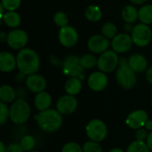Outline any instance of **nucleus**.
<instances>
[{"label": "nucleus", "mask_w": 152, "mask_h": 152, "mask_svg": "<svg viewBox=\"0 0 152 152\" xmlns=\"http://www.w3.org/2000/svg\"><path fill=\"white\" fill-rule=\"evenodd\" d=\"M17 69L27 76L35 74L40 68V58L36 51L31 48H24L16 54Z\"/></svg>", "instance_id": "1"}, {"label": "nucleus", "mask_w": 152, "mask_h": 152, "mask_svg": "<svg viewBox=\"0 0 152 152\" xmlns=\"http://www.w3.org/2000/svg\"><path fill=\"white\" fill-rule=\"evenodd\" d=\"M34 119L37 122L39 128L45 133H55L62 126V115L54 109H48L40 111L34 116Z\"/></svg>", "instance_id": "2"}, {"label": "nucleus", "mask_w": 152, "mask_h": 152, "mask_svg": "<svg viewBox=\"0 0 152 152\" xmlns=\"http://www.w3.org/2000/svg\"><path fill=\"white\" fill-rule=\"evenodd\" d=\"M116 81L118 85L125 90H132L137 83L136 73L128 65V59L121 57L116 70Z\"/></svg>", "instance_id": "3"}, {"label": "nucleus", "mask_w": 152, "mask_h": 152, "mask_svg": "<svg viewBox=\"0 0 152 152\" xmlns=\"http://www.w3.org/2000/svg\"><path fill=\"white\" fill-rule=\"evenodd\" d=\"M30 114V106L25 100L17 99L10 106L9 118L15 125L20 126L25 124L29 119Z\"/></svg>", "instance_id": "4"}, {"label": "nucleus", "mask_w": 152, "mask_h": 152, "mask_svg": "<svg viewBox=\"0 0 152 152\" xmlns=\"http://www.w3.org/2000/svg\"><path fill=\"white\" fill-rule=\"evenodd\" d=\"M61 70L64 76L69 77H77L82 81L85 79V69L80 64V57L77 55H69L62 61Z\"/></svg>", "instance_id": "5"}, {"label": "nucleus", "mask_w": 152, "mask_h": 152, "mask_svg": "<svg viewBox=\"0 0 152 152\" xmlns=\"http://www.w3.org/2000/svg\"><path fill=\"white\" fill-rule=\"evenodd\" d=\"M86 134L90 141L102 142L108 135V127L102 120L94 118L87 123L86 126Z\"/></svg>", "instance_id": "6"}, {"label": "nucleus", "mask_w": 152, "mask_h": 152, "mask_svg": "<svg viewBox=\"0 0 152 152\" xmlns=\"http://www.w3.org/2000/svg\"><path fill=\"white\" fill-rule=\"evenodd\" d=\"M118 53L111 50H107L106 52L100 54L97 61V68L100 71L106 74L111 73L114 70H117L119 64Z\"/></svg>", "instance_id": "7"}, {"label": "nucleus", "mask_w": 152, "mask_h": 152, "mask_svg": "<svg viewBox=\"0 0 152 152\" xmlns=\"http://www.w3.org/2000/svg\"><path fill=\"white\" fill-rule=\"evenodd\" d=\"M131 37L134 45L138 47H146L151 42L152 29L150 28V25H146L142 22L136 23L134 26Z\"/></svg>", "instance_id": "8"}, {"label": "nucleus", "mask_w": 152, "mask_h": 152, "mask_svg": "<svg viewBox=\"0 0 152 152\" xmlns=\"http://www.w3.org/2000/svg\"><path fill=\"white\" fill-rule=\"evenodd\" d=\"M28 42V35L27 32L21 28H14L8 32V37L6 43L8 46L16 51H20L26 48V45Z\"/></svg>", "instance_id": "9"}, {"label": "nucleus", "mask_w": 152, "mask_h": 152, "mask_svg": "<svg viewBox=\"0 0 152 152\" xmlns=\"http://www.w3.org/2000/svg\"><path fill=\"white\" fill-rule=\"evenodd\" d=\"M60 44L65 48H72L78 43L79 35L77 30L70 25L61 28L58 32Z\"/></svg>", "instance_id": "10"}, {"label": "nucleus", "mask_w": 152, "mask_h": 152, "mask_svg": "<svg viewBox=\"0 0 152 152\" xmlns=\"http://www.w3.org/2000/svg\"><path fill=\"white\" fill-rule=\"evenodd\" d=\"M133 45L132 37L127 33H118L110 40V47L117 53H126L131 50Z\"/></svg>", "instance_id": "11"}, {"label": "nucleus", "mask_w": 152, "mask_h": 152, "mask_svg": "<svg viewBox=\"0 0 152 152\" xmlns=\"http://www.w3.org/2000/svg\"><path fill=\"white\" fill-rule=\"evenodd\" d=\"M78 106L77 99L69 94H65L61 96L56 102V110L62 116H69L73 114Z\"/></svg>", "instance_id": "12"}, {"label": "nucleus", "mask_w": 152, "mask_h": 152, "mask_svg": "<svg viewBox=\"0 0 152 152\" xmlns=\"http://www.w3.org/2000/svg\"><path fill=\"white\" fill-rule=\"evenodd\" d=\"M110 41L102 34H95L89 37L87 40V48L94 54H102L109 50Z\"/></svg>", "instance_id": "13"}, {"label": "nucleus", "mask_w": 152, "mask_h": 152, "mask_svg": "<svg viewBox=\"0 0 152 152\" xmlns=\"http://www.w3.org/2000/svg\"><path fill=\"white\" fill-rule=\"evenodd\" d=\"M149 120L148 113L144 110H136L132 111L126 118V126L134 130H137L145 126V124Z\"/></svg>", "instance_id": "14"}, {"label": "nucleus", "mask_w": 152, "mask_h": 152, "mask_svg": "<svg viewBox=\"0 0 152 152\" xmlns=\"http://www.w3.org/2000/svg\"><path fill=\"white\" fill-rule=\"evenodd\" d=\"M109 83V78L107 74L100 70L91 73L87 78L88 87L94 92H102L103 91Z\"/></svg>", "instance_id": "15"}, {"label": "nucleus", "mask_w": 152, "mask_h": 152, "mask_svg": "<svg viewBox=\"0 0 152 152\" xmlns=\"http://www.w3.org/2000/svg\"><path fill=\"white\" fill-rule=\"evenodd\" d=\"M25 85L27 89H28L30 92L38 94L41 92H44L46 88L47 82L45 77H43L40 74L35 73L32 75H29L27 77V79L25 81Z\"/></svg>", "instance_id": "16"}, {"label": "nucleus", "mask_w": 152, "mask_h": 152, "mask_svg": "<svg viewBox=\"0 0 152 152\" xmlns=\"http://www.w3.org/2000/svg\"><path fill=\"white\" fill-rule=\"evenodd\" d=\"M128 65L136 74L142 73L148 69V60L142 53H135L129 56Z\"/></svg>", "instance_id": "17"}, {"label": "nucleus", "mask_w": 152, "mask_h": 152, "mask_svg": "<svg viewBox=\"0 0 152 152\" xmlns=\"http://www.w3.org/2000/svg\"><path fill=\"white\" fill-rule=\"evenodd\" d=\"M16 68V56L10 52H2L0 53V70L4 73H10Z\"/></svg>", "instance_id": "18"}, {"label": "nucleus", "mask_w": 152, "mask_h": 152, "mask_svg": "<svg viewBox=\"0 0 152 152\" xmlns=\"http://www.w3.org/2000/svg\"><path fill=\"white\" fill-rule=\"evenodd\" d=\"M53 102V98L51 94L45 91L36 94L34 98V106L40 112L50 109Z\"/></svg>", "instance_id": "19"}, {"label": "nucleus", "mask_w": 152, "mask_h": 152, "mask_svg": "<svg viewBox=\"0 0 152 152\" xmlns=\"http://www.w3.org/2000/svg\"><path fill=\"white\" fill-rule=\"evenodd\" d=\"M1 22L12 29L18 28L21 24V17L16 11L6 12L1 18Z\"/></svg>", "instance_id": "20"}, {"label": "nucleus", "mask_w": 152, "mask_h": 152, "mask_svg": "<svg viewBox=\"0 0 152 152\" xmlns=\"http://www.w3.org/2000/svg\"><path fill=\"white\" fill-rule=\"evenodd\" d=\"M138 14L139 10L134 4H127L121 11V18L126 23L134 24L138 20Z\"/></svg>", "instance_id": "21"}, {"label": "nucleus", "mask_w": 152, "mask_h": 152, "mask_svg": "<svg viewBox=\"0 0 152 152\" xmlns=\"http://www.w3.org/2000/svg\"><path fill=\"white\" fill-rule=\"evenodd\" d=\"M82 88H83L82 80L77 77H69L64 85V89L66 94L73 96L77 95L81 92Z\"/></svg>", "instance_id": "22"}, {"label": "nucleus", "mask_w": 152, "mask_h": 152, "mask_svg": "<svg viewBox=\"0 0 152 152\" xmlns=\"http://www.w3.org/2000/svg\"><path fill=\"white\" fill-rule=\"evenodd\" d=\"M0 100L4 103H12L17 100L16 90L9 85H3L0 87Z\"/></svg>", "instance_id": "23"}, {"label": "nucleus", "mask_w": 152, "mask_h": 152, "mask_svg": "<svg viewBox=\"0 0 152 152\" xmlns=\"http://www.w3.org/2000/svg\"><path fill=\"white\" fill-rule=\"evenodd\" d=\"M85 16L90 22H98L102 18V11L97 4H90L85 10Z\"/></svg>", "instance_id": "24"}, {"label": "nucleus", "mask_w": 152, "mask_h": 152, "mask_svg": "<svg viewBox=\"0 0 152 152\" xmlns=\"http://www.w3.org/2000/svg\"><path fill=\"white\" fill-rule=\"evenodd\" d=\"M138 20L140 22L151 25L152 24V4H143L139 9V14H138Z\"/></svg>", "instance_id": "25"}, {"label": "nucleus", "mask_w": 152, "mask_h": 152, "mask_svg": "<svg viewBox=\"0 0 152 152\" xmlns=\"http://www.w3.org/2000/svg\"><path fill=\"white\" fill-rule=\"evenodd\" d=\"M97 61L98 58H96L94 53H86L80 57V64L85 70L97 67Z\"/></svg>", "instance_id": "26"}, {"label": "nucleus", "mask_w": 152, "mask_h": 152, "mask_svg": "<svg viewBox=\"0 0 152 152\" xmlns=\"http://www.w3.org/2000/svg\"><path fill=\"white\" fill-rule=\"evenodd\" d=\"M102 35L104 36L105 37H107L108 39L111 40L113 39L118 34V28L116 26V24H114L111 21H107L105 22L102 26V29H101Z\"/></svg>", "instance_id": "27"}, {"label": "nucleus", "mask_w": 152, "mask_h": 152, "mask_svg": "<svg viewBox=\"0 0 152 152\" xmlns=\"http://www.w3.org/2000/svg\"><path fill=\"white\" fill-rule=\"evenodd\" d=\"M19 143L25 152L32 151L36 147V139L30 134H25L20 138Z\"/></svg>", "instance_id": "28"}, {"label": "nucleus", "mask_w": 152, "mask_h": 152, "mask_svg": "<svg viewBox=\"0 0 152 152\" xmlns=\"http://www.w3.org/2000/svg\"><path fill=\"white\" fill-rule=\"evenodd\" d=\"M126 152H151V151L145 142L135 140L128 145Z\"/></svg>", "instance_id": "29"}, {"label": "nucleus", "mask_w": 152, "mask_h": 152, "mask_svg": "<svg viewBox=\"0 0 152 152\" xmlns=\"http://www.w3.org/2000/svg\"><path fill=\"white\" fill-rule=\"evenodd\" d=\"M53 22L58 28H63L69 25V17L66 12L58 11L53 15Z\"/></svg>", "instance_id": "30"}, {"label": "nucleus", "mask_w": 152, "mask_h": 152, "mask_svg": "<svg viewBox=\"0 0 152 152\" xmlns=\"http://www.w3.org/2000/svg\"><path fill=\"white\" fill-rule=\"evenodd\" d=\"M0 4L6 12H13L19 9L21 4V0H1Z\"/></svg>", "instance_id": "31"}, {"label": "nucleus", "mask_w": 152, "mask_h": 152, "mask_svg": "<svg viewBox=\"0 0 152 152\" xmlns=\"http://www.w3.org/2000/svg\"><path fill=\"white\" fill-rule=\"evenodd\" d=\"M82 148L84 152H102V148L100 145V142H96L90 140L88 142H86L83 144Z\"/></svg>", "instance_id": "32"}, {"label": "nucleus", "mask_w": 152, "mask_h": 152, "mask_svg": "<svg viewBox=\"0 0 152 152\" xmlns=\"http://www.w3.org/2000/svg\"><path fill=\"white\" fill-rule=\"evenodd\" d=\"M10 108L7 106V103L3 102H0V125L3 126L9 118Z\"/></svg>", "instance_id": "33"}, {"label": "nucleus", "mask_w": 152, "mask_h": 152, "mask_svg": "<svg viewBox=\"0 0 152 152\" xmlns=\"http://www.w3.org/2000/svg\"><path fill=\"white\" fill-rule=\"evenodd\" d=\"M61 152H84L83 148L75 142H69L63 145Z\"/></svg>", "instance_id": "34"}, {"label": "nucleus", "mask_w": 152, "mask_h": 152, "mask_svg": "<svg viewBox=\"0 0 152 152\" xmlns=\"http://www.w3.org/2000/svg\"><path fill=\"white\" fill-rule=\"evenodd\" d=\"M149 135V133L148 131L142 127V128H140V129H137L135 131V139L137 141H142V142H145L147 137Z\"/></svg>", "instance_id": "35"}, {"label": "nucleus", "mask_w": 152, "mask_h": 152, "mask_svg": "<svg viewBox=\"0 0 152 152\" xmlns=\"http://www.w3.org/2000/svg\"><path fill=\"white\" fill-rule=\"evenodd\" d=\"M6 152H25L23 149L21 148L20 143L17 142H12L10 143L7 148H6Z\"/></svg>", "instance_id": "36"}, {"label": "nucleus", "mask_w": 152, "mask_h": 152, "mask_svg": "<svg viewBox=\"0 0 152 152\" xmlns=\"http://www.w3.org/2000/svg\"><path fill=\"white\" fill-rule=\"evenodd\" d=\"M16 94H17V99L25 100V98L27 97V90L22 86H19L16 89Z\"/></svg>", "instance_id": "37"}, {"label": "nucleus", "mask_w": 152, "mask_h": 152, "mask_svg": "<svg viewBox=\"0 0 152 152\" xmlns=\"http://www.w3.org/2000/svg\"><path fill=\"white\" fill-rule=\"evenodd\" d=\"M49 61H50L51 64H53V65H54L56 67H61L62 66V61L54 55H50L49 56Z\"/></svg>", "instance_id": "38"}, {"label": "nucleus", "mask_w": 152, "mask_h": 152, "mask_svg": "<svg viewBox=\"0 0 152 152\" xmlns=\"http://www.w3.org/2000/svg\"><path fill=\"white\" fill-rule=\"evenodd\" d=\"M27 75H25L24 73H22V72H18L17 74H16V76H15V80L18 82V83H23V82H25L26 81V79H27Z\"/></svg>", "instance_id": "39"}, {"label": "nucleus", "mask_w": 152, "mask_h": 152, "mask_svg": "<svg viewBox=\"0 0 152 152\" xmlns=\"http://www.w3.org/2000/svg\"><path fill=\"white\" fill-rule=\"evenodd\" d=\"M134 25L132 24V23H126L125 22V24L123 26L124 30H125V33H127V34H130L131 35V33H132V31L134 29Z\"/></svg>", "instance_id": "40"}, {"label": "nucleus", "mask_w": 152, "mask_h": 152, "mask_svg": "<svg viewBox=\"0 0 152 152\" xmlns=\"http://www.w3.org/2000/svg\"><path fill=\"white\" fill-rule=\"evenodd\" d=\"M145 77H146V80L152 85V66L148 68V69L146 70V73H145Z\"/></svg>", "instance_id": "41"}, {"label": "nucleus", "mask_w": 152, "mask_h": 152, "mask_svg": "<svg viewBox=\"0 0 152 152\" xmlns=\"http://www.w3.org/2000/svg\"><path fill=\"white\" fill-rule=\"evenodd\" d=\"M145 142H146V144L148 145L149 149H150L152 152V131L149 133V135H148V137H147Z\"/></svg>", "instance_id": "42"}, {"label": "nucleus", "mask_w": 152, "mask_h": 152, "mask_svg": "<svg viewBox=\"0 0 152 152\" xmlns=\"http://www.w3.org/2000/svg\"><path fill=\"white\" fill-rule=\"evenodd\" d=\"M134 5H143L148 0H129Z\"/></svg>", "instance_id": "43"}, {"label": "nucleus", "mask_w": 152, "mask_h": 152, "mask_svg": "<svg viewBox=\"0 0 152 152\" xmlns=\"http://www.w3.org/2000/svg\"><path fill=\"white\" fill-rule=\"evenodd\" d=\"M7 37H8V33H6L4 31H1L0 32V41L1 42H6Z\"/></svg>", "instance_id": "44"}, {"label": "nucleus", "mask_w": 152, "mask_h": 152, "mask_svg": "<svg viewBox=\"0 0 152 152\" xmlns=\"http://www.w3.org/2000/svg\"><path fill=\"white\" fill-rule=\"evenodd\" d=\"M144 128H145L147 131H149V132H151L152 131V120L149 119V120L147 121V123L145 124V126H144Z\"/></svg>", "instance_id": "45"}, {"label": "nucleus", "mask_w": 152, "mask_h": 152, "mask_svg": "<svg viewBox=\"0 0 152 152\" xmlns=\"http://www.w3.org/2000/svg\"><path fill=\"white\" fill-rule=\"evenodd\" d=\"M6 148L7 146H5L4 142H0V152H6Z\"/></svg>", "instance_id": "46"}, {"label": "nucleus", "mask_w": 152, "mask_h": 152, "mask_svg": "<svg viewBox=\"0 0 152 152\" xmlns=\"http://www.w3.org/2000/svg\"><path fill=\"white\" fill-rule=\"evenodd\" d=\"M110 152H125L122 149H120V148H113V149H111Z\"/></svg>", "instance_id": "47"}, {"label": "nucleus", "mask_w": 152, "mask_h": 152, "mask_svg": "<svg viewBox=\"0 0 152 152\" xmlns=\"http://www.w3.org/2000/svg\"><path fill=\"white\" fill-rule=\"evenodd\" d=\"M29 152H37V151H29Z\"/></svg>", "instance_id": "48"}, {"label": "nucleus", "mask_w": 152, "mask_h": 152, "mask_svg": "<svg viewBox=\"0 0 152 152\" xmlns=\"http://www.w3.org/2000/svg\"><path fill=\"white\" fill-rule=\"evenodd\" d=\"M151 101H152V95H151Z\"/></svg>", "instance_id": "49"}]
</instances>
